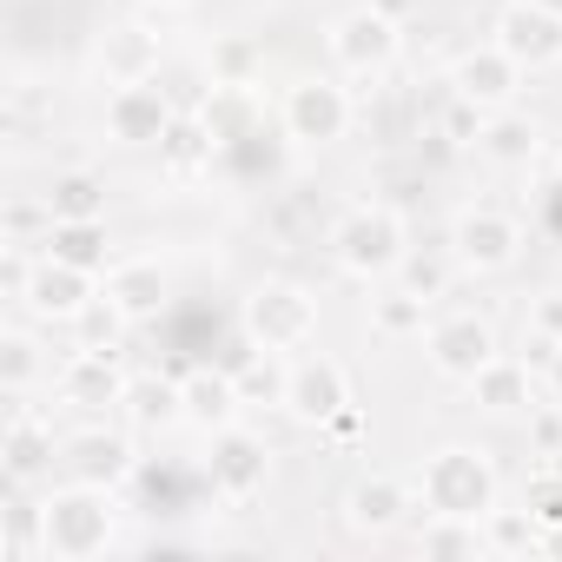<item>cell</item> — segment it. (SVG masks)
Instances as JSON below:
<instances>
[{
  "label": "cell",
  "instance_id": "21",
  "mask_svg": "<svg viewBox=\"0 0 562 562\" xmlns=\"http://www.w3.org/2000/svg\"><path fill=\"white\" fill-rule=\"evenodd\" d=\"M463 391H470V404H476L483 417H496V424H522V417L542 404V378H536L522 358H509V351H503L496 364H483Z\"/></svg>",
  "mask_w": 562,
  "mask_h": 562
},
{
  "label": "cell",
  "instance_id": "42",
  "mask_svg": "<svg viewBox=\"0 0 562 562\" xmlns=\"http://www.w3.org/2000/svg\"><path fill=\"white\" fill-rule=\"evenodd\" d=\"M536 8H549V14H562V0H536Z\"/></svg>",
  "mask_w": 562,
  "mask_h": 562
},
{
  "label": "cell",
  "instance_id": "17",
  "mask_svg": "<svg viewBox=\"0 0 562 562\" xmlns=\"http://www.w3.org/2000/svg\"><path fill=\"white\" fill-rule=\"evenodd\" d=\"M351 397V371L331 358V351H299L292 358V397H285V417L305 424V430H325Z\"/></svg>",
  "mask_w": 562,
  "mask_h": 562
},
{
  "label": "cell",
  "instance_id": "23",
  "mask_svg": "<svg viewBox=\"0 0 562 562\" xmlns=\"http://www.w3.org/2000/svg\"><path fill=\"white\" fill-rule=\"evenodd\" d=\"M225 146H218V133L205 126V113L192 106V113H179L172 120V133L159 139V179H172V186H199L205 172H212V159H218Z\"/></svg>",
  "mask_w": 562,
  "mask_h": 562
},
{
  "label": "cell",
  "instance_id": "32",
  "mask_svg": "<svg viewBox=\"0 0 562 562\" xmlns=\"http://www.w3.org/2000/svg\"><path fill=\"white\" fill-rule=\"evenodd\" d=\"M457 278H463V271H457V258H450V245H443V251H417V245H411V258L397 265V285H411V292H424L430 305H437V299H450V285H457Z\"/></svg>",
  "mask_w": 562,
  "mask_h": 562
},
{
  "label": "cell",
  "instance_id": "26",
  "mask_svg": "<svg viewBox=\"0 0 562 562\" xmlns=\"http://www.w3.org/2000/svg\"><path fill=\"white\" fill-rule=\"evenodd\" d=\"M430 318H437V305H430L424 292L397 285V278H384V285H371V331H378L384 345H424Z\"/></svg>",
  "mask_w": 562,
  "mask_h": 562
},
{
  "label": "cell",
  "instance_id": "39",
  "mask_svg": "<svg viewBox=\"0 0 562 562\" xmlns=\"http://www.w3.org/2000/svg\"><path fill=\"white\" fill-rule=\"evenodd\" d=\"M536 378H542V397H549V404H562V351H555V358H549Z\"/></svg>",
  "mask_w": 562,
  "mask_h": 562
},
{
  "label": "cell",
  "instance_id": "38",
  "mask_svg": "<svg viewBox=\"0 0 562 562\" xmlns=\"http://www.w3.org/2000/svg\"><path fill=\"white\" fill-rule=\"evenodd\" d=\"M364 430H371V424H364V411H358V404H345V411L325 424V437H338V443H358Z\"/></svg>",
  "mask_w": 562,
  "mask_h": 562
},
{
  "label": "cell",
  "instance_id": "19",
  "mask_svg": "<svg viewBox=\"0 0 562 562\" xmlns=\"http://www.w3.org/2000/svg\"><path fill=\"white\" fill-rule=\"evenodd\" d=\"M126 378H133V371H120V351H87V345H74V351L60 358V371H54V391H60V404L100 417V411H120Z\"/></svg>",
  "mask_w": 562,
  "mask_h": 562
},
{
  "label": "cell",
  "instance_id": "34",
  "mask_svg": "<svg viewBox=\"0 0 562 562\" xmlns=\"http://www.w3.org/2000/svg\"><path fill=\"white\" fill-rule=\"evenodd\" d=\"M522 503L536 509L542 529H555V522H562V463H536V470L522 476Z\"/></svg>",
  "mask_w": 562,
  "mask_h": 562
},
{
  "label": "cell",
  "instance_id": "12",
  "mask_svg": "<svg viewBox=\"0 0 562 562\" xmlns=\"http://www.w3.org/2000/svg\"><path fill=\"white\" fill-rule=\"evenodd\" d=\"M60 470L80 476V483H100V490H133L139 476V437L113 417V424H80L67 430V450H60Z\"/></svg>",
  "mask_w": 562,
  "mask_h": 562
},
{
  "label": "cell",
  "instance_id": "3",
  "mask_svg": "<svg viewBox=\"0 0 562 562\" xmlns=\"http://www.w3.org/2000/svg\"><path fill=\"white\" fill-rule=\"evenodd\" d=\"M411 483H417V503L430 516H470V522H483L503 503V476H496V457L483 443H437V450H424L417 470H411Z\"/></svg>",
  "mask_w": 562,
  "mask_h": 562
},
{
  "label": "cell",
  "instance_id": "14",
  "mask_svg": "<svg viewBox=\"0 0 562 562\" xmlns=\"http://www.w3.org/2000/svg\"><path fill=\"white\" fill-rule=\"evenodd\" d=\"M536 74L529 67H516L496 41H483V47H463L457 60H450V100H463L470 113H503V106H516L522 100V87H529Z\"/></svg>",
  "mask_w": 562,
  "mask_h": 562
},
{
  "label": "cell",
  "instance_id": "8",
  "mask_svg": "<svg viewBox=\"0 0 562 562\" xmlns=\"http://www.w3.org/2000/svg\"><path fill=\"white\" fill-rule=\"evenodd\" d=\"M417 516H424L417 483L397 476V470H364V476H351L345 496H338V522H345L358 542H391V536H404Z\"/></svg>",
  "mask_w": 562,
  "mask_h": 562
},
{
  "label": "cell",
  "instance_id": "10",
  "mask_svg": "<svg viewBox=\"0 0 562 562\" xmlns=\"http://www.w3.org/2000/svg\"><path fill=\"white\" fill-rule=\"evenodd\" d=\"M186 106L172 100V87L153 74V80H120L113 93H106V139L113 146H126V153H159V139L172 133V120H179Z\"/></svg>",
  "mask_w": 562,
  "mask_h": 562
},
{
  "label": "cell",
  "instance_id": "24",
  "mask_svg": "<svg viewBox=\"0 0 562 562\" xmlns=\"http://www.w3.org/2000/svg\"><path fill=\"white\" fill-rule=\"evenodd\" d=\"M476 153L496 166V172H529L542 159V126L522 113V106H503V113H483V133H476Z\"/></svg>",
  "mask_w": 562,
  "mask_h": 562
},
{
  "label": "cell",
  "instance_id": "18",
  "mask_svg": "<svg viewBox=\"0 0 562 562\" xmlns=\"http://www.w3.org/2000/svg\"><path fill=\"white\" fill-rule=\"evenodd\" d=\"M106 305L139 331V325H159L166 318V305H172V271H166V258H113V271H106Z\"/></svg>",
  "mask_w": 562,
  "mask_h": 562
},
{
  "label": "cell",
  "instance_id": "5",
  "mask_svg": "<svg viewBox=\"0 0 562 562\" xmlns=\"http://www.w3.org/2000/svg\"><path fill=\"white\" fill-rule=\"evenodd\" d=\"M358 120V100L345 80L331 74H299L285 80V93H278V133H285L299 153H331Z\"/></svg>",
  "mask_w": 562,
  "mask_h": 562
},
{
  "label": "cell",
  "instance_id": "33",
  "mask_svg": "<svg viewBox=\"0 0 562 562\" xmlns=\"http://www.w3.org/2000/svg\"><path fill=\"white\" fill-rule=\"evenodd\" d=\"M100 47H113V54H120V67H113V80H106V87H120V80H153V74H159V54H153V41H146L139 27H113Z\"/></svg>",
  "mask_w": 562,
  "mask_h": 562
},
{
  "label": "cell",
  "instance_id": "20",
  "mask_svg": "<svg viewBox=\"0 0 562 562\" xmlns=\"http://www.w3.org/2000/svg\"><path fill=\"white\" fill-rule=\"evenodd\" d=\"M113 417H120L133 437H172V430H186V391H179V378H166V371H133Z\"/></svg>",
  "mask_w": 562,
  "mask_h": 562
},
{
  "label": "cell",
  "instance_id": "37",
  "mask_svg": "<svg viewBox=\"0 0 562 562\" xmlns=\"http://www.w3.org/2000/svg\"><path fill=\"white\" fill-rule=\"evenodd\" d=\"M529 338L536 345H562V285H542L529 299Z\"/></svg>",
  "mask_w": 562,
  "mask_h": 562
},
{
  "label": "cell",
  "instance_id": "27",
  "mask_svg": "<svg viewBox=\"0 0 562 562\" xmlns=\"http://www.w3.org/2000/svg\"><path fill=\"white\" fill-rule=\"evenodd\" d=\"M41 251L60 258V265H80V271H113V232L106 218H47L41 225Z\"/></svg>",
  "mask_w": 562,
  "mask_h": 562
},
{
  "label": "cell",
  "instance_id": "31",
  "mask_svg": "<svg viewBox=\"0 0 562 562\" xmlns=\"http://www.w3.org/2000/svg\"><path fill=\"white\" fill-rule=\"evenodd\" d=\"M411 549L417 555H490L483 549V522H470V516H430V509L411 529Z\"/></svg>",
  "mask_w": 562,
  "mask_h": 562
},
{
  "label": "cell",
  "instance_id": "1",
  "mask_svg": "<svg viewBox=\"0 0 562 562\" xmlns=\"http://www.w3.org/2000/svg\"><path fill=\"white\" fill-rule=\"evenodd\" d=\"M34 536H41V562H100L126 542V490H100V483H47L34 496Z\"/></svg>",
  "mask_w": 562,
  "mask_h": 562
},
{
  "label": "cell",
  "instance_id": "36",
  "mask_svg": "<svg viewBox=\"0 0 562 562\" xmlns=\"http://www.w3.org/2000/svg\"><path fill=\"white\" fill-rule=\"evenodd\" d=\"M74 331H80V345H87V351H120V338H126L133 325H126V318H120V312L100 299V305H93V312H87Z\"/></svg>",
  "mask_w": 562,
  "mask_h": 562
},
{
  "label": "cell",
  "instance_id": "11",
  "mask_svg": "<svg viewBox=\"0 0 562 562\" xmlns=\"http://www.w3.org/2000/svg\"><path fill=\"white\" fill-rule=\"evenodd\" d=\"M424 358H430V371L443 384H470L483 364L503 358V338H496V325L483 312H437L430 331H424Z\"/></svg>",
  "mask_w": 562,
  "mask_h": 562
},
{
  "label": "cell",
  "instance_id": "29",
  "mask_svg": "<svg viewBox=\"0 0 562 562\" xmlns=\"http://www.w3.org/2000/svg\"><path fill=\"white\" fill-rule=\"evenodd\" d=\"M41 205L47 218H106V179L93 166H60L41 186Z\"/></svg>",
  "mask_w": 562,
  "mask_h": 562
},
{
  "label": "cell",
  "instance_id": "4",
  "mask_svg": "<svg viewBox=\"0 0 562 562\" xmlns=\"http://www.w3.org/2000/svg\"><path fill=\"white\" fill-rule=\"evenodd\" d=\"M318 325H325V305L312 285H299V278H258V285L238 299V331L258 345V351H312L318 345Z\"/></svg>",
  "mask_w": 562,
  "mask_h": 562
},
{
  "label": "cell",
  "instance_id": "16",
  "mask_svg": "<svg viewBox=\"0 0 562 562\" xmlns=\"http://www.w3.org/2000/svg\"><path fill=\"white\" fill-rule=\"evenodd\" d=\"M60 450H67V437L54 430V417L21 397V404L8 411V437H0V470H8V483H14V490L47 483L54 463H60Z\"/></svg>",
  "mask_w": 562,
  "mask_h": 562
},
{
  "label": "cell",
  "instance_id": "28",
  "mask_svg": "<svg viewBox=\"0 0 562 562\" xmlns=\"http://www.w3.org/2000/svg\"><path fill=\"white\" fill-rule=\"evenodd\" d=\"M542 522H536V509L516 496V503H496L490 516H483V549L490 555H503V562H529V555H542Z\"/></svg>",
  "mask_w": 562,
  "mask_h": 562
},
{
  "label": "cell",
  "instance_id": "40",
  "mask_svg": "<svg viewBox=\"0 0 562 562\" xmlns=\"http://www.w3.org/2000/svg\"><path fill=\"white\" fill-rule=\"evenodd\" d=\"M139 8H153V14H179V8H192V0H139Z\"/></svg>",
  "mask_w": 562,
  "mask_h": 562
},
{
  "label": "cell",
  "instance_id": "9",
  "mask_svg": "<svg viewBox=\"0 0 562 562\" xmlns=\"http://www.w3.org/2000/svg\"><path fill=\"white\" fill-rule=\"evenodd\" d=\"M450 258H457V271L463 278H503L516 258H522V245H529V232H522V218L516 212H503V205H463L457 218H450Z\"/></svg>",
  "mask_w": 562,
  "mask_h": 562
},
{
  "label": "cell",
  "instance_id": "13",
  "mask_svg": "<svg viewBox=\"0 0 562 562\" xmlns=\"http://www.w3.org/2000/svg\"><path fill=\"white\" fill-rule=\"evenodd\" d=\"M106 299V278L100 271H80V265H60V258H34V278H27V299L21 312L34 325H80L93 305Z\"/></svg>",
  "mask_w": 562,
  "mask_h": 562
},
{
  "label": "cell",
  "instance_id": "7",
  "mask_svg": "<svg viewBox=\"0 0 562 562\" xmlns=\"http://www.w3.org/2000/svg\"><path fill=\"white\" fill-rule=\"evenodd\" d=\"M325 54L345 80H384L404 54V27L391 8H378V0H364V8H345L331 27H325Z\"/></svg>",
  "mask_w": 562,
  "mask_h": 562
},
{
  "label": "cell",
  "instance_id": "25",
  "mask_svg": "<svg viewBox=\"0 0 562 562\" xmlns=\"http://www.w3.org/2000/svg\"><path fill=\"white\" fill-rule=\"evenodd\" d=\"M54 351L41 345V331L34 325H8V331H0V391H8L14 404L21 397H34L41 384H54Z\"/></svg>",
  "mask_w": 562,
  "mask_h": 562
},
{
  "label": "cell",
  "instance_id": "22",
  "mask_svg": "<svg viewBox=\"0 0 562 562\" xmlns=\"http://www.w3.org/2000/svg\"><path fill=\"white\" fill-rule=\"evenodd\" d=\"M179 391H186V424H192L199 437H212V430H225V424L245 417V397H238L232 364H192V371L179 378Z\"/></svg>",
  "mask_w": 562,
  "mask_h": 562
},
{
  "label": "cell",
  "instance_id": "6",
  "mask_svg": "<svg viewBox=\"0 0 562 562\" xmlns=\"http://www.w3.org/2000/svg\"><path fill=\"white\" fill-rule=\"evenodd\" d=\"M205 490L225 503V509H251L265 490H271V443H265V430H251L245 417L238 424H225V430H212L205 437Z\"/></svg>",
  "mask_w": 562,
  "mask_h": 562
},
{
  "label": "cell",
  "instance_id": "15",
  "mask_svg": "<svg viewBox=\"0 0 562 562\" xmlns=\"http://www.w3.org/2000/svg\"><path fill=\"white\" fill-rule=\"evenodd\" d=\"M490 41H496L516 67H529V74L562 67V14L536 8V0H503V8L490 14Z\"/></svg>",
  "mask_w": 562,
  "mask_h": 562
},
{
  "label": "cell",
  "instance_id": "2",
  "mask_svg": "<svg viewBox=\"0 0 562 562\" xmlns=\"http://www.w3.org/2000/svg\"><path fill=\"white\" fill-rule=\"evenodd\" d=\"M325 258H331L345 278H358V285H384V278H397V265L411 258V225H404L397 205L358 199V205H345V212L331 218Z\"/></svg>",
  "mask_w": 562,
  "mask_h": 562
},
{
  "label": "cell",
  "instance_id": "35",
  "mask_svg": "<svg viewBox=\"0 0 562 562\" xmlns=\"http://www.w3.org/2000/svg\"><path fill=\"white\" fill-rule=\"evenodd\" d=\"M522 430H529V450L542 457V463H562V404H536L529 417H522Z\"/></svg>",
  "mask_w": 562,
  "mask_h": 562
},
{
  "label": "cell",
  "instance_id": "30",
  "mask_svg": "<svg viewBox=\"0 0 562 562\" xmlns=\"http://www.w3.org/2000/svg\"><path fill=\"white\" fill-rule=\"evenodd\" d=\"M232 378H238L245 411H285V397H292V358L285 351H251Z\"/></svg>",
  "mask_w": 562,
  "mask_h": 562
},
{
  "label": "cell",
  "instance_id": "41",
  "mask_svg": "<svg viewBox=\"0 0 562 562\" xmlns=\"http://www.w3.org/2000/svg\"><path fill=\"white\" fill-rule=\"evenodd\" d=\"M542 555H555V562H562V522H555V529L542 536Z\"/></svg>",
  "mask_w": 562,
  "mask_h": 562
}]
</instances>
